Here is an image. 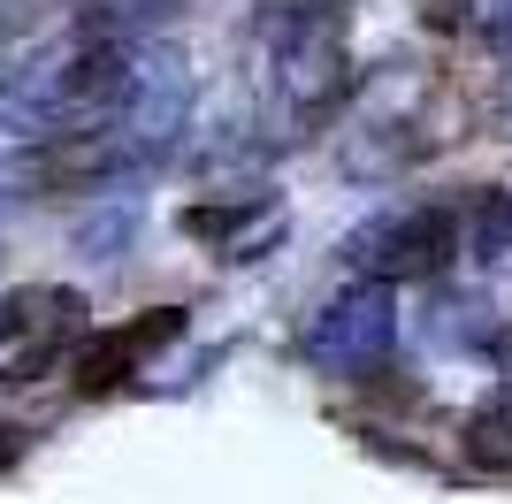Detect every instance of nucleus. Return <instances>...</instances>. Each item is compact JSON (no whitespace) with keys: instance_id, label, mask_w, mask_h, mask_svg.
Wrapping results in <instances>:
<instances>
[{"instance_id":"1","label":"nucleus","mask_w":512,"mask_h":504,"mask_svg":"<svg viewBox=\"0 0 512 504\" xmlns=\"http://www.w3.org/2000/svg\"><path fill=\"white\" fill-rule=\"evenodd\" d=\"M77 336H85V291H62V283L8 291L0 298V344H8L0 382H39L46 367H62Z\"/></svg>"},{"instance_id":"2","label":"nucleus","mask_w":512,"mask_h":504,"mask_svg":"<svg viewBox=\"0 0 512 504\" xmlns=\"http://www.w3.org/2000/svg\"><path fill=\"white\" fill-rule=\"evenodd\" d=\"M176 336H184V306H146L138 321H123V329H100L77 344V359H69V375H77V390L85 398H100V390H115L123 375H138V359L169 352Z\"/></svg>"},{"instance_id":"3","label":"nucleus","mask_w":512,"mask_h":504,"mask_svg":"<svg viewBox=\"0 0 512 504\" xmlns=\"http://www.w3.org/2000/svg\"><path fill=\"white\" fill-rule=\"evenodd\" d=\"M390 344V298L383 291H344L329 298L314 314V329H306V352L321 359V367H344V375H367V359Z\"/></svg>"},{"instance_id":"4","label":"nucleus","mask_w":512,"mask_h":504,"mask_svg":"<svg viewBox=\"0 0 512 504\" xmlns=\"http://www.w3.org/2000/svg\"><path fill=\"white\" fill-rule=\"evenodd\" d=\"M451 252H459V222L436 207V214H406V222H383L375 237H360V268L375 275V291H383L398 275H436Z\"/></svg>"},{"instance_id":"5","label":"nucleus","mask_w":512,"mask_h":504,"mask_svg":"<svg viewBox=\"0 0 512 504\" xmlns=\"http://www.w3.org/2000/svg\"><path fill=\"white\" fill-rule=\"evenodd\" d=\"M459 451H467L482 474H512V420L505 413H474L467 436H459Z\"/></svg>"},{"instance_id":"6","label":"nucleus","mask_w":512,"mask_h":504,"mask_svg":"<svg viewBox=\"0 0 512 504\" xmlns=\"http://www.w3.org/2000/svg\"><path fill=\"white\" fill-rule=\"evenodd\" d=\"M467 16H474V0H421L428 31H467Z\"/></svg>"},{"instance_id":"7","label":"nucleus","mask_w":512,"mask_h":504,"mask_svg":"<svg viewBox=\"0 0 512 504\" xmlns=\"http://www.w3.org/2000/svg\"><path fill=\"white\" fill-rule=\"evenodd\" d=\"M16 451H23V428H8V420H0V466L16 459Z\"/></svg>"},{"instance_id":"8","label":"nucleus","mask_w":512,"mask_h":504,"mask_svg":"<svg viewBox=\"0 0 512 504\" xmlns=\"http://www.w3.org/2000/svg\"><path fill=\"white\" fill-rule=\"evenodd\" d=\"M490 413H505V420H512V375L497 382V405H490Z\"/></svg>"}]
</instances>
